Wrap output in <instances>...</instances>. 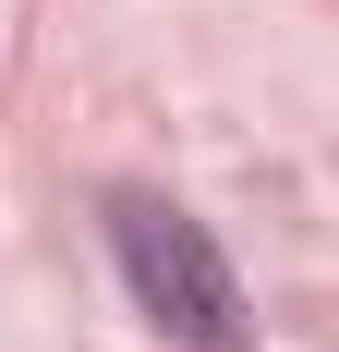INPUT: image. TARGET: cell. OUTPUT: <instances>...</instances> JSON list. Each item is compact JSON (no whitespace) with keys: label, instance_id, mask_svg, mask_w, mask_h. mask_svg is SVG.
Listing matches in <instances>:
<instances>
[{"label":"cell","instance_id":"cell-1","mask_svg":"<svg viewBox=\"0 0 339 352\" xmlns=\"http://www.w3.org/2000/svg\"><path fill=\"white\" fill-rule=\"evenodd\" d=\"M109 243H121L134 304H145L182 352H255V328H242V280H231V255L206 243V219L158 207V195H121V207H109Z\"/></svg>","mask_w":339,"mask_h":352}]
</instances>
